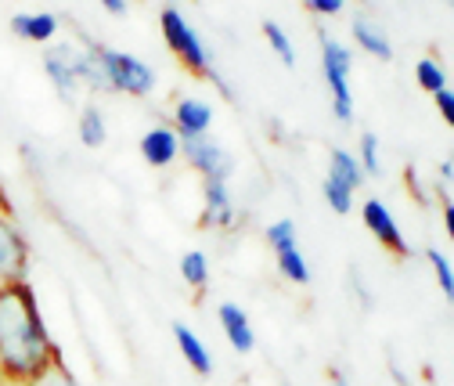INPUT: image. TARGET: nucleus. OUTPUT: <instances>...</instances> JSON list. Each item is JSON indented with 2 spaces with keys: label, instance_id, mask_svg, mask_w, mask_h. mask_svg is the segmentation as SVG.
<instances>
[{
  "label": "nucleus",
  "instance_id": "1",
  "mask_svg": "<svg viewBox=\"0 0 454 386\" xmlns=\"http://www.w3.org/2000/svg\"><path fill=\"white\" fill-rule=\"evenodd\" d=\"M54 361H62V347L43 321L33 282L0 286V382L26 386Z\"/></svg>",
  "mask_w": 454,
  "mask_h": 386
},
{
  "label": "nucleus",
  "instance_id": "2",
  "mask_svg": "<svg viewBox=\"0 0 454 386\" xmlns=\"http://www.w3.org/2000/svg\"><path fill=\"white\" fill-rule=\"evenodd\" d=\"M317 40H321V73L332 94V113L339 123H354V87H350L354 51L347 43H339L335 36H328L325 29L317 33Z\"/></svg>",
  "mask_w": 454,
  "mask_h": 386
},
{
  "label": "nucleus",
  "instance_id": "3",
  "mask_svg": "<svg viewBox=\"0 0 454 386\" xmlns=\"http://www.w3.org/2000/svg\"><path fill=\"white\" fill-rule=\"evenodd\" d=\"M98 62L105 69L108 91L112 94H130V98H148L155 91V69L148 62H141L137 54L116 51V47H105V43H90Z\"/></svg>",
  "mask_w": 454,
  "mask_h": 386
},
{
  "label": "nucleus",
  "instance_id": "4",
  "mask_svg": "<svg viewBox=\"0 0 454 386\" xmlns=\"http://www.w3.org/2000/svg\"><path fill=\"white\" fill-rule=\"evenodd\" d=\"M159 29H162L166 47L177 54V62H181L188 73L206 76V73L213 69L209 51H206L202 36L195 33V26L184 19V12H181V8H162V12H159Z\"/></svg>",
  "mask_w": 454,
  "mask_h": 386
},
{
  "label": "nucleus",
  "instance_id": "5",
  "mask_svg": "<svg viewBox=\"0 0 454 386\" xmlns=\"http://www.w3.org/2000/svg\"><path fill=\"white\" fill-rule=\"evenodd\" d=\"M29 264H33L29 239L15 220V213L4 206L0 209V286L29 282Z\"/></svg>",
  "mask_w": 454,
  "mask_h": 386
},
{
  "label": "nucleus",
  "instance_id": "6",
  "mask_svg": "<svg viewBox=\"0 0 454 386\" xmlns=\"http://www.w3.org/2000/svg\"><path fill=\"white\" fill-rule=\"evenodd\" d=\"M181 155L202 181H231V174H235L231 152H227L220 141H213L209 134L206 138H184L181 141Z\"/></svg>",
  "mask_w": 454,
  "mask_h": 386
},
{
  "label": "nucleus",
  "instance_id": "7",
  "mask_svg": "<svg viewBox=\"0 0 454 386\" xmlns=\"http://www.w3.org/2000/svg\"><path fill=\"white\" fill-rule=\"evenodd\" d=\"M242 225V209L227 181H202V228L206 232H235Z\"/></svg>",
  "mask_w": 454,
  "mask_h": 386
},
{
  "label": "nucleus",
  "instance_id": "8",
  "mask_svg": "<svg viewBox=\"0 0 454 386\" xmlns=\"http://www.w3.org/2000/svg\"><path fill=\"white\" fill-rule=\"evenodd\" d=\"M361 220H364V228L375 235V242L382 246V249H389L393 256H411V246L404 242V232H401V225H396V217H393V209L382 202V199H364V206H361Z\"/></svg>",
  "mask_w": 454,
  "mask_h": 386
},
{
  "label": "nucleus",
  "instance_id": "9",
  "mask_svg": "<svg viewBox=\"0 0 454 386\" xmlns=\"http://www.w3.org/2000/svg\"><path fill=\"white\" fill-rule=\"evenodd\" d=\"M213 116L216 108L206 101V98H181L174 105V134L184 141V138H206L213 130Z\"/></svg>",
  "mask_w": 454,
  "mask_h": 386
},
{
  "label": "nucleus",
  "instance_id": "10",
  "mask_svg": "<svg viewBox=\"0 0 454 386\" xmlns=\"http://www.w3.org/2000/svg\"><path fill=\"white\" fill-rule=\"evenodd\" d=\"M137 148H141V159L148 162V167H155V170L174 167V162L181 159V138L174 134V127H166V123L148 127L141 134V145Z\"/></svg>",
  "mask_w": 454,
  "mask_h": 386
},
{
  "label": "nucleus",
  "instance_id": "11",
  "mask_svg": "<svg viewBox=\"0 0 454 386\" xmlns=\"http://www.w3.org/2000/svg\"><path fill=\"white\" fill-rule=\"evenodd\" d=\"M216 318H220V328H223L227 343H231L239 354H253L256 351V328H253L249 314L239 303H220Z\"/></svg>",
  "mask_w": 454,
  "mask_h": 386
},
{
  "label": "nucleus",
  "instance_id": "12",
  "mask_svg": "<svg viewBox=\"0 0 454 386\" xmlns=\"http://www.w3.org/2000/svg\"><path fill=\"white\" fill-rule=\"evenodd\" d=\"M59 29H62V19L51 15V12H19L12 15V33L19 40H29V43H54L59 40Z\"/></svg>",
  "mask_w": 454,
  "mask_h": 386
},
{
  "label": "nucleus",
  "instance_id": "13",
  "mask_svg": "<svg viewBox=\"0 0 454 386\" xmlns=\"http://www.w3.org/2000/svg\"><path fill=\"white\" fill-rule=\"evenodd\" d=\"M174 328V343H177V351H181V358L188 361V368L195 372V375H213V354H209V347L199 340V333L192 325H184V321H174L169 325Z\"/></svg>",
  "mask_w": 454,
  "mask_h": 386
},
{
  "label": "nucleus",
  "instance_id": "14",
  "mask_svg": "<svg viewBox=\"0 0 454 386\" xmlns=\"http://www.w3.org/2000/svg\"><path fill=\"white\" fill-rule=\"evenodd\" d=\"M350 33H354L357 47H361V51H368L372 59H379V62H389V59H393V43H389V36H386V29H382L379 22H372V19L357 15V19H354V26H350Z\"/></svg>",
  "mask_w": 454,
  "mask_h": 386
},
{
  "label": "nucleus",
  "instance_id": "15",
  "mask_svg": "<svg viewBox=\"0 0 454 386\" xmlns=\"http://www.w3.org/2000/svg\"><path fill=\"white\" fill-rule=\"evenodd\" d=\"M328 177L339 181L343 188H350V192L364 188V181H368L364 170H361V162H357V155L350 148H332L328 152Z\"/></svg>",
  "mask_w": 454,
  "mask_h": 386
},
{
  "label": "nucleus",
  "instance_id": "16",
  "mask_svg": "<svg viewBox=\"0 0 454 386\" xmlns=\"http://www.w3.org/2000/svg\"><path fill=\"white\" fill-rule=\"evenodd\" d=\"M76 134H80V145L83 148H101L108 141V123H105V113H101L98 105H83L80 108Z\"/></svg>",
  "mask_w": 454,
  "mask_h": 386
},
{
  "label": "nucleus",
  "instance_id": "17",
  "mask_svg": "<svg viewBox=\"0 0 454 386\" xmlns=\"http://www.w3.org/2000/svg\"><path fill=\"white\" fill-rule=\"evenodd\" d=\"M177 267H181V279H184L188 289L206 293V286H209V256L202 249H188Z\"/></svg>",
  "mask_w": 454,
  "mask_h": 386
},
{
  "label": "nucleus",
  "instance_id": "18",
  "mask_svg": "<svg viewBox=\"0 0 454 386\" xmlns=\"http://www.w3.org/2000/svg\"><path fill=\"white\" fill-rule=\"evenodd\" d=\"M274 260H278V271H281V279H286V282L310 286V264L300 253V246L296 249H286V253H274Z\"/></svg>",
  "mask_w": 454,
  "mask_h": 386
},
{
  "label": "nucleus",
  "instance_id": "19",
  "mask_svg": "<svg viewBox=\"0 0 454 386\" xmlns=\"http://www.w3.org/2000/svg\"><path fill=\"white\" fill-rule=\"evenodd\" d=\"M263 239H267V246H270L274 253H286V249H296V246H300V232H296V220H289V217H281V220H274V225H267Z\"/></svg>",
  "mask_w": 454,
  "mask_h": 386
},
{
  "label": "nucleus",
  "instance_id": "20",
  "mask_svg": "<svg viewBox=\"0 0 454 386\" xmlns=\"http://www.w3.org/2000/svg\"><path fill=\"white\" fill-rule=\"evenodd\" d=\"M260 29H263V36H267V43H270V51L278 54V62H281V66H289V69H293V66H296V47H293V36H289L286 29H281L278 22H270V19H267V22L260 26Z\"/></svg>",
  "mask_w": 454,
  "mask_h": 386
},
{
  "label": "nucleus",
  "instance_id": "21",
  "mask_svg": "<svg viewBox=\"0 0 454 386\" xmlns=\"http://www.w3.org/2000/svg\"><path fill=\"white\" fill-rule=\"evenodd\" d=\"M357 162H361V170H364V177H379L382 174V145H379V138L368 130V134H361V141H357Z\"/></svg>",
  "mask_w": 454,
  "mask_h": 386
},
{
  "label": "nucleus",
  "instance_id": "22",
  "mask_svg": "<svg viewBox=\"0 0 454 386\" xmlns=\"http://www.w3.org/2000/svg\"><path fill=\"white\" fill-rule=\"evenodd\" d=\"M321 195H325V202H328V209H332V213H339V217L354 213V192H350V188H343L339 181L325 177V185H321Z\"/></svg>",
  "mask_w": 454,
  "mask_h": 386
},
{
  "label": "nucleus",
  "instance_id": "23",
  "mask_svg": "<svg viewBox=\"0 0 454 386\" xmlns=\"http://www.w3.org/2000/svg\"><path fill=\"white\" fill-rule=\"evenodd\" d=\"M426 260H429V267H433V274H436V286H440L443 296L450 300V296H454V267H450L447 253H440L436 246H429V249H426Z\"/></svg>",
  "mask_w": 454,
  "mask_h": 386
},
{
  "label": "nucleus",
  "instance_id": "24",
  "mask_svg": "<svg viewBox=\"0 0 454 386\" xmlns=\"http://www.w3.org/2000/svg\"><path fill=\"white\" fill-rule=\"evenodd\" d=\"M415 80H419V87H422V91L436 94V91H443V87H447V69H443L436 59H422V62L415 66Z\"/></svg>",
  "mask_w": 454,
  "mask_h": 386
},
{
  "label": "nucleus",
  "instance_id": "25",
  "mask_svg": "<svg viewBox=\"0 0 454 386\" xmlns=\"http://www.w3.org/2000/svg\"><path fill=\"white\" fill-rule=\"evenodd\" d=\"M26 386H83V382L69 372V365H66V358H62V361H54L43 375H36L33 382H26Z\"/></svg>",
  "mask_w": 454,
  "mask_h": 386
},
{
  "label": "nucleus",
  "instance_id": "26",
  "mask_svg": "<svg viewBox=\"0 0 454 386\" xmlns=\"http://www.w3.org/2000/svg\"><path fill=\"white\" fill-rule=\"evenodd\" d=\"M307 4V12L310 15H317V19H332V15H339L347 8V0H303Z\"/></svg>",
  "mask_w": 454,
  "mask_h": 386
},
{
  "label": "nucleus",
  "instance_id": "27",
  "mask_svg": "<svg viewBox=\"0 0 454 386\" xmlns=\"http://www.w3.org/2000/svg\"><path fill=\"white\" fill-rule=\"evenodd\" d=\"M433 98H436V108H440L443 123L450 127V123H454V91H450V87H443V91H436Z\"/></svg>",
  "mask_w": 454,
  "mask_h": 386
},
{
  "label": "nucleus",
  "instance_id": "28",
  "mask_svg": "<svg viewBox=\"0 0 454 386\" xmlns=\"http://www.w3.org/2000/svg\"><path fill=\"white\" fill-rule=\"evenodd\" d=\"M206 80H209V83H213V87H216V91H220V94H223L227 101H231V98H235V91H231V83H227V80H223V76H220L216 69H209V73H206Z\"/></svg>",
  "mask_w": 454,
  "mask_h": 386
},
{
  "label": "nucleus",
  "instance_id": "29",
  "mask_svg": "<svg viewBox=\"0 0 454 386\" xmlns=\"http://www.w3.org/2000/svg\"><path fill=\"white\" fill-rule=\"evenodd\" d=\"M436 177H440V188H450V181H454V162L450 159H443L436 167Z\"/></svg>",
  "mask_w": 454,
  "mask_h": 386
},
{
  "label": "nucleus",
  "instance_id": "30",
  "mask_svg": "<svg viewBox=\"0 0 454 386\" xmlns=\"http://www.w3.org/2000/svg\"><path fill=\"white\" fill-rule=\"evenodd\" d=\"M101 8L108 15H127L130 12V0H101Z\"/></svg>",
  "mask_w": 454,
  "mask_h": 386
},
{
  "label": "nucleus",
  "instance_id": "31",
  "mask_svg": "<svg viewBox=\"0 0 454 386\" xmlns=\"http://www.w3.org/2000/svg\"><path fill=\"white\" fill-rule=\"evenodd\" d=\"M408 188H411V195H415L419 202H429V195L422 192V185H419V177H415V170H408Z\"/></svg>",
  "mask_w": 454,
  "mask_h": 386
},
{
  "label": "nucleus",
  "instance_id": "32",
  "mask_svg": "<svg viewBox=\"0 0 454 386\" xmlns=\"http://www.w3.org/2000/svg\"><path fill=\"white\" fill-rule=\"evenodd\" d=\"M328 382H332V386H354L343 368H328Z\"/></svg>",
  "mask_w": 454,
  "mask_h": 386
},
{
  "label": "nucleus",
  "instance_id": "33",
  "mask_svg": "<svg viewBox=\"0 0 454 386\" xmlns=\"http://www.w3.org/2000/svg\"><path fill=\"white\" fill-rule=\"evenodd\" d=\"M4 206H8V202H4V192H0V209H4Z\"/></svg>",
  "mask_w": 454,
  "mask_h": 386
},
{
  "label": "nucleus",
  "instance_id": "34",
  "mask_svg": "<svg viewBox=\"0 0 454 386\" xmlns=\"http://www.w3.org/2000/svg\"><path fill=\"white\" fill-rule=\"evenodd\" d=\"M281 386H293V382H281Z\"/></svg>",
  "mask_w": 454,
  "mask_h": 386
},
{
  "label": "nucleus",
  "instance_id": "35",
  "mask_svg": "<svg viewBox=\"0 0 454 386\" xmlns=\"http://www.w3.org/2000/svg\"><path fill=\"white\" fill-rule=\"evenodd\" d=\"M0 386H4V382H0Z\"/></svg>",
  "mask_w": 454,
  "mask_h": 386
}]
</instances>
